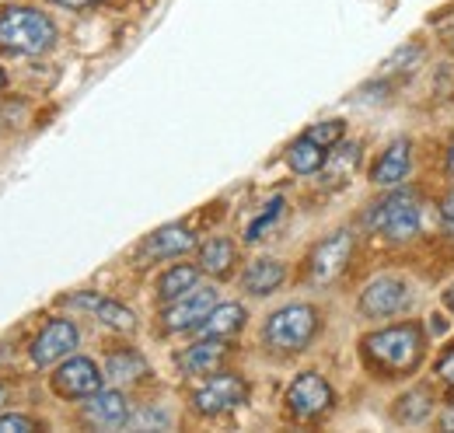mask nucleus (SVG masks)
Instances as JSON below:
<instances>
[{
    "label": "nucleus",
    "instance_id": "obj_1",
    "mask_svg": "<svg viewBox=\"0 0 454 433\" xmlns=\"http://www.w3.org/2000/svg\"><path fill=\"white\" fill-rule=\"evenodd\" d=\"M423 350H427V339H423L419 325H412V322L381 328V332L367 335V342H364L367 360H371L381 374H388V378H402V374L416 371L419 360H423Z\"/></svg>",
    "mask_w": 454,
    "mask_h": 433
},
{
    "label": "nucleus",
    "instance_id": "obj_2",
    "mask_svg": "<svg viewBox=\"0 0 454 433\" xmlns=\"http://www.w3.org/2000/svg\"><path fill=\"white\" fill-rule=\"evenodd\" d=\"M57 39L53 21L32 7H4L0 11V50L4 53L39 56Z\"/></svg>",
    "mask_w": 454,
    "mask_h": 433
},
{
    "label": "nucleus",
    "instance_id": "obj_3",
    "mask_svg": "<svg viewBox=\"0 0 454 433\" xmlns=\"http://www.w3.org/2000/svg\"><path fill=\"white\" fill-rule=\"evenodd\" d=\"M419 220H423V207H419V196H416L412 189L392 193L388 200H381V203L371 210V216H367V224H371L374 231H381V234H388V238H395V241L412 238V234L419 231Z\"/></svg>",
    "mask_w": 454,
    "mask_h": 433
},
{
    "label": "nucleus",
    "instance_id": "obj_4",
    "mask_svg": "<svg viewBox=\"0 0 454 433\" xmlns=\"http://www.w3.org/2000/svg\"><path fill=\"white\" fill-rule=\"evenodd\" d=\"M315 328H318V315L311 304H290L266 322V342L280 353H297L311 342Z\"/></svg>",
    "mask_w": 454,
    "mask_h": 433
},
{
    "label": "nucleus",
    "instance_id": "obj_5",
    "mask_svg": "<svg viewBox=\"0 0 454 433\" xmlns=\"http://www.w3.org/2000/svg\"><path fill=\"white\" fill-rule=\"evenodd\" d=\"M214 308H217V290H210V287H192L189 294L168 301V308H165V328H171V332L196 328Z\"/></svg>",
    "mask_w": 454,
    "mask_h": 433
},
{
    "label": "nucleus",
    "instance_id": "obj_6",
    "mask_svg": "<svg viewBox=\"0 0 454 433\" xmlns=\"http://www.w3.org/2000/svg\"><path fill=\"white\" fill-rule=\"evenodd\" d=\"M245 395H248V388H245L241 378H234V374H217V378H210L196 395H192V402H196V413H203V416H221L227 409H238V405L245 402Z\"/></svg>",
    "mask_w": 454,
    "mask_h": 433
},
{
    "label": "nucleus",
    "instance_id": "obj_7",
    "mask_svg": "<svg viewBox=\"0 0 454 433\" xmlns=\"http://www.w3.org/2000/svg\"><path fill=\"white\" fill-rule=\"evenodd\" d=\"M409 304H412L409 287H405L402 279H392V276L374 279V283L364 290V297H360V311H364V315H371V319H388V315H398V311H405Z\"/></svg>",
    "mask_w": 454,
    "mask_h": 433
},
{
    "label": "nucleus",
    "instance_id": "obj_8",
    "mask_svg": "<svg viewBox=\"0 0 454 433\" xmlns=\"http://www.w3.org/2000/svg\"><path fill=\"white\" fill-rule=\"evenodd\" d=\"M349 252H353V234H349V231H336L333 238H325V241L315 248L311 263H308L311 283H333V279L346 270Z\"/></svg>",
    "mask_w": 454,
    "mask_h": 433
},
{
    "label": "nucleus",
    "instance_id": "obj_9",
    "mask_svg": "<svg viewBox=\"0 0 454 433\" xmlns=\"http://www.w3.org/2000/svg\"><path fill=\"white\" fill-rule=\"evenodd\" d=\"M286 402H290V413L294 416L315 420L318 413H325L333 405V388L318 378V374H301V378L290 384Z\"/></svg>",
    "mask_w": 454,
    "mask_h": 433
},
{
    "label": "nucleus",
    "instance_id": "obj_10",
    "mask_svg": "<svg viewBox=\"0 0 454 433\" xmlns=\"http://www.w3.org/2000/svg\"><path fill=\"white\" fill-rule=\"evenodd\" d=\"M53 388H57L59 395H67V398H91L102 388V374H98L95 360L74 357V360H67L53 374Z\"/></svg>",
    "mask_w": 454,
    "mask_h": 433
},
{
    "label": "nucleus",
    "instance_id": "obj_11",
    "mask_svg": "<svg viewBox=\"0 0 454 433\" xmlns=\"http://www.w3.org/2000/svg\"><path fill=\"white\" fill-rule=\"evenodd\" d=\"M74 346H77V328H74V322L57 319V322H50L39 332V339H35V346H32V360H35L39 367L57 364V360H63Z\"/></svg>",
    "mask_w": 454,
    "mask_h": 433
},
{
    "label": "nucleus",
    "instance_id": "obj_12",
    "mask_svg": "<svg viewBox=\"0 0 454 433\" xmlns=\"http://www.w3.org/2000/svg\"><path fill=\"white\" fill-rule=\"evenodd\" d=\"M84 420L91 427H102V430H115L129 420V405L119 391H95L91 402L84 405Z\"/></svg>",
    "mask_w": 454,
    "mask_h": 433
},
{
    "label": "nucleus",
    "instance_id": "obj_13",
    "mask_svg": "<svg viewBox=\"0 0 454 433\" xmlns=\"http://www.w3.org/2000/svg\"><path fill=\"white\" fill-rule=\"evenodd\" d=\"M227 357V346L224 342H217V339H207V342H196V346H189L185 353H182V371L185 374H214L221 364H224Z\"/></svg>",
    "mask_w": 454,
    "mask_h": 433
},
{
    "label": "nucleus",
    "instance_id": "obj_14",
    "mask_svg": "<svg viewBox=\"0 0 454 433\" xmlns=\"http://www.w3.org/2000/svg\"><path fill=\"white\" fill-rule=\"evenodd\" d=\"M409 161H412V144L409 140H395L381 154V161L374 164V182L378 185H395V182H402L405 171H409Z\"/></svg>",
    "mask_w": 454,
    "mask_h": 433
},
{
    "label": "nucleus",
    "instance_id": "obj_15",
    "mask_svg": "<svg viewBox=\"0 0 454 433\" xmlns=\"http://www.w3.org/2000/svg\"><path fill=\"white\" fill-rule=\"evenodd\" d=\"M192 241H196V238H192L185 227H161V231H154V234L147 238L144 252H147L151 259H175V256L189 252Z\"/></svg>",
    "mask_w": 454,
    "mask_h": 433
},
{
    "label": "nucleus",
    "instance_id": "obj_16",
    "mask_svg": "<svg viewBox=\"0 0 454 433\" xmlns=\"http://www.w3.org/2000/svg\"><path fill=\"white\" fill-rule=\"evenodd\" d=\"M241 283H245L248 294H259V297H262V294H273V290L284 283V266H280L277 259H255V263H248Z\"/></svg>",
    "mask_w": 454,
    "mask_h": 433
},
{
    "label": "nucleus",
    "instance_id": "obj_17",
    "mask_svg": "<svg viewBox=\"0 0 454 433\" xmlns=\"http://www.w3.org/2000/svg\"><path fill=\"white\" fill-rule=\"evenodd\" d=\"M241 325H245V308L241 304H217L196 328L207 339H224V335H234Z\"/></svg>",
    "mask_w": 454,
    "mask_h": 433
},
{
    "label": "nucleus",
    "instance_id": "obj_18",
    "mask_svg": "<svg viewBox=\"0 0 454 433\" xmlns=\"http://www.w3.org/2000/svg\"><path fill=\"white\" fill-rule=\"evenodd\" d=\"M356 161H360V147H356V144H340V147L325 158V164H322V182L336 185L342 178H349Z\"/></svg>",
    "mask_w": 454,
    "mask_h": 433
},
{
    "label": "nucleus",
    "instance_id": "obj_19",
    "mask_svg": "<svg viewBox=\"0 0 454 433\" xmlns=\"http://www.w3.org/2000/svg\"><path fill=\"white\" fill-rule=\"evenodd\" d=\"M290 168L297 171V175H311V171H318L322 164H325V147L322 144H315L308 133L297 140V144H290Z\"/></svg>",
    "mask_w": 454,
    "mask_h": 433
},
{
    "label": "nucleus",
    "instance_id": "obj_20",
    "mask_svg": "<svg viewBox=\"0 0 454 433\" xmlns=\"http://www.w3.org/2000/svg\"><path fill=\"white\" fill-rule=\"evenodd\" d=\"M231 263H234V245L227 238H214L203 245L200 252V270L210 272V276H227L231 272Z\"/></svg>",
    "mask_w": 454,
    "mask_h": 433
},
{
    "label": "nucleus",
    "instance_id": "obj_21",
    "mask_svg": "<svg viewBox=\"0 0 454 433\" xmlns=\"http://www.w3.org/2000/svg\"><path fill=\"white\" fill-rule=\"evenodd\" d=\"M106 374H109L115 384H129V381H140L144 374H147V364H144L137 353L122 350V353H113V357H109Z\"/></svg>",
    "mask_w": 454,
    "mask_h": 433
},
{
    "label": "nucleus",
    "instance_id": "obj_22",
    "mask_svg": "<svg viewBox=\"0 0 454 433\" xmlns=\"http://www.w3.org/2000/svg\"><path fill=\"white\" fill-rule=\"evenodd\" d=\"M430 409H434L430 391H427V388H416V391H409V395L398 398L395 420L398 423H423V420L430 416Z\"/></svg>",
    "mask_w": 454,
    "mask_h": 433
},
{
    "label": "nucleus",
    "instance_id": "obj_23",
    "mask_svg": "<svg viewBox=\"0 0 454 433\" xmlns=\"http://www.w3.org/2000/svg\"><path fill=\"white\" fill-rule=\"evenodd\" d=\"M77 304H84V308H91L98 319L106 325H113L119 332H129L133 328V311H126L122 304H115V301H98V297H77Z\"/></svg>",
    "mask_w": 454,
    "mask_h": 433
},
{
    "label": "nucleus",
    "instance_id": "obj_24",
    "mask_svg": "<svg viewBox=\"0 0 454 433\" xmlns=\"http://www.w3.org/2000/svg\"><path fill=\"white\" fill-rule=\"evenodd\" d=\"M196 279H200V270H192V266H175V270H168L158 279V294H161V301H175V297L189 294V290L196 287Z\"/></svg>",
    "mask_w": 454,
    "mask_h": 433
},
{
    "label": "nucleus",
    "instance_id": "obj_25",
    "mask_svg": "<svg viewBox=\"0 0 454 433\" xmlns=\"http://www.w3.org/2000/svg\"><path fill=\"white\" fill-rule=\"evenodd\" d=\"M308 137H311L315 144H322V147H333V144H340V137H342V122H340V119H329V122H318V126H311V130H308Z\"/></svg>",
    "mask_w": 454,
    "mask_h": 433
},
{
    "label": "nucleus",
    "instance_id": "obj_26",
    "mask_svg": "<svg viewBox=\"0 0 454 433\" xmlns=\"http://www.w3.org/2000/svg\"><path fill=\"white\" fill-rule=\"evenodd\" d=\"M280 210H284V200H273V203H270V210H266V214H262L255 224H252V227H248V234H245V238H248V241H255V238H259V234H262V231H266V227H270V224L280 216Z\"/></svg>",
    "mask_w": 454,
    "mask_h": 433
},
{
    "label": "nucleus",
    "instance_id": "obj_27",
    "mask_svg": "<svg viewBox=\"0 0 454 433\" xmlns=\"http://www.w3.org/2000/svg\"><path fill=\"white\" fill-rule=\"evenodd\" d=\"M28 430H39V423L28 420V416H0V433H28Z\"/></svg>",
    "mask_w": 454,
    "mask_h": 433
},
{
    "label": "nucleus",
    "instance_id": "obj_28",
    "mask_svg": "<svg viewBox=\"0 0 454 433\" xmlns=\"http://www.w3.org/2000/svg\"><path fill=\"white\" fill-rule=\"evenodd\" d=\"M437 374H441V378L448 381V384H451L454 388V346L451 350H448V353H444V360H441V367H437Z\"/></svg>",
    "mask_w": 454,
    "mask_h": 433
},
{
    "label": "nucleus",
    "instance_id": "obj_29",
    "mask_svg": "<svg viewBox=\"0 0 454 433\" xmlns=\"http://www.w3.org/2000/svg\"><path fill=\"white\" fill-rule=\"evenodd\" d=\"M444 224H448V231L454 234V193L444 200Z\"/></svg>",
    "mask_w": 454,
    "mask_h": 433
},
{
    "label": "nucleus",
    "instance_id": "obj_30",
    "mask_svg": "<svg viewBox=\"0 0 454 433\" xmlns=\"http://www.w3.org/2000/svg\"><path fill=\"white\" fill-rule=\"evenodd\" d=\"M63 7H91V4H98V0H57Z\"/></svg>",
    "mask_w": 454,
    "mask_h": 433
},
{
    "label": "nucleus",
    "instance_id": "obj_31",
    "mask_svg": "<svg viewBox=\"0 0 454 433\" xmlns=\"http://www.w3.org/2000/svg\"><path fill=\"white\" fill-rule=\"evenodd\" d=\"M444 430H454V405L444 413Z\"/></svg>",
    "mask_w": 454,
    "mask_h": 433
},
{
    "label": "nucleus",
    "instance_id": "obj_32",
    "mask_svg": "<svg viewBox=\"0 0 454 433\" xmlns=\"http://www.w3.org/2000/svg\"><path fill=\"white\" fill-rule=\"evenodd\" d=\"M448 171L454 175V144H451V151H448Z\"/></svg>",
    "mask_w": 454,
    "mask_h": 433
},
{
    "label": "nucleus",
    "instance_id": "obj_33",
    "mask_svg": "<svg viewBox=\"0 0 454 433\" xmlns=\"http://www.w3.org/2000/svg\"><path fill=\"white\" fill-rule=\"evenodd\" d=\"M4 402H7V388L0 384V405H4Z\"/></svg>",
    "mask_w": 454,
    "mask_h": 433
},
{
    "label": "nucleus",
    "instance_id": "obj_34",
    "mask_svg": "<svg viewBox=\"0 0 454 433\" xmlns=\"http://www.w3.org/2000/svg\"><path fill=\"white\" fill-rule=\"evenodd\" d=\"M448 304H451V311H454V287L448 290Z\"/></svg>",
    "mask_w": 454,
    "mask_h": 433
},
{
    "label": "nucleus",
    "instance_id": "obj_35",
    "mask_svg": "<svg viewBox=\"0 0 454 433\" xmlns=\"http://www.w3.org/2000/svg\"><path fill=\"white\" fill-rule=\"evenodd\" d=\"M0 88H4V70H0Z\"/></svg>",
    "mask_w": 454,
    "mask_h": 433
}]
</instances>
